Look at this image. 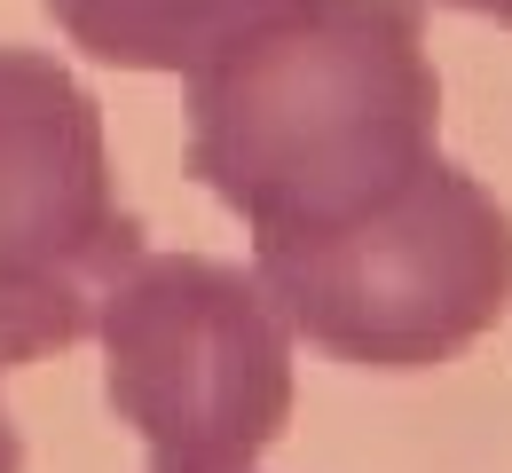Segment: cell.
<instances>
[{"mask_svg": "<svg viewBox=\"0 0 512 473\" xmlns=\"http://www.w3.org/2000/svg\"><path fill=\"white\" fill-rule=\"evenodd\" d=\"M418 0H292L190 71V174L253 253L363 221L442 150Z\"/></svg>", "mask_w": 512, "mask_h": 473, "instance_id": "cell-1", "label": "cell"}, {"mask_svg": "<svg viewBox=\"0 0 512 473\" xmlns=\"http://www.w3.org/2000/svg\"><path fill=\"white\" fill-rule=\"evenodd\" d=\"M260 292L292 332L355 371H434L512 300V213L465 166L434 158L347 229L253 253Z\"/></svg>", "mask_w": 512, "mask_h": 473, "instance_id": "cell-2", "label": "cell"}, {"mask_svg": "<svg viewBox=\"0 0 512 473\" xmlns=\"http://www.w3.org/2000/svg\"><path fill=\"white\" fill-rule=\"evenodd\" d=\"M95 332L103 395L150 473H245L292 426V324L229 261L142 253Z\"/></svg>", "mask_w": 512, "mask_h": 473, "instance_id": "cell-3", "label": "cell"}, {"mask_svg": "<svg viewBox=\"0 0 512 473\" xmlns=\"http://www.w3.org/2000/svg\"><path fill=\"white\" fill-rule=\"evenodd\" d=\"M134 261L142 213L119 198L103 103L0 40V371L79 347Z\"/></svg>", "mask_w": 512, "mask_h": 473, "instance_id": "cell-4", "label": "cell"}, {"mask_svg": "<svg viewBox=\"0 0 512 473\" xmlns=\"http://www.w3.org/2000/svg\"><path fill=\"white\" fill-rule=\"evenodd\" d=\"M284 8L292 0H48L56 32L79 56L119 71H182V79Z\"/></svg>", "mask_w": 512, "mask_h": 473, "instance_id": "cell-5", "label": "cell"}, {"mask_svg": "<svg viewBox=\"0 0 512 473\" xmlns=\"http://www.w3.org/2000/svg\"><path fill=\"white\" fill-rule=\"evenodd\" d=\"M0 473H24V442H16V418L0 403Z\"/></svg>", "mask_w": 512, "mask_h": 473, "instance_id": "cell-6", "label": "cell"}, {"mask_svg": "<svg viewBox=\"0 0 512 473\" xmlns=\"http://www.w3.org/2000/svg\"><path fill=\"white\" fill-rule=\"evenodd\" d=\"M442 8H465V16H489V24H505V32H512V0H442Z\"/></svg>", "mask_w": 512, "mask_h": 473, "instance_id": "cell-7", "label": "cell"}, {"mask_svg": "<svg viewBox=\"0 0 512 473\" xmlns=\"http://www.w3.org/2000/svg\"><path fill=\"white\" fill-rule=\"evenodd\" d=\"M245 473H253V466H245Z\"/></svg>", "mask_w": 512, "mask_h": 473, "instance_id": "cell-8", "label": "cell"}]
</instances>
